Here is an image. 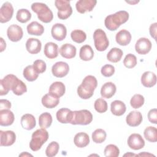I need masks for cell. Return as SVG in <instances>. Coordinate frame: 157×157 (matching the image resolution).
I'll list each match as a JSON object with an SVG mask.
<instances>
[{"mask_svg": "<svg viewBox=\"0 0 157 157\" xmlns=\"http://www.w3.org/2000/svg\"><path fill=\"white\" fill-rule=\"evenodd\" d=\"M97 85V79L94 76L90 75L86 76L77 88L78 95L83 99L90 98L93 95Z\"/></svg>", "mask_w": 157, "mask_h": 157, "instance_id": "1", "label": "cell"}, {"mask_svg": "<svg viewBox=\"0 0 157 157\" xmlns=\"http://www.w3.org/2000/svg\"><path fill=\"white\" fill-rule=\"evenodd\" d=\"M129 19V13L125 10H120L106 17L104 20L105 26L110 31L117 30L121 25Z\"/></svg>", "mask_w": 157, "mask_h": 157, "instance_id": "2", "label": "cell"}, {"mask_svg": "<svg viewBox=\"0 0 157 157\" xmlns=\"http://www.w3.org/2000/svg\"><path fill=\"white\" fill-rule=\"evenodd\" d=\"M31 9L37 13L38 18L44 23H50L53 18V12L44 3L34 2L31 5Z\"/></svg>", "mask_w": 157, "mask_h": 157, "instance_id": "3", "label": "cell"}, {"mask_svg": "<svg viewBox=\"0 0 157 157\" xmlns=\"http://www.w3.org/2000/svg\"><path fill=\"white\" fill-rule=\"evenodd\" d=\"M29 142V147L34 151H38L48 139V132L44 128H40L35 131L31 136Z\"/></svg>", "mask_w": 157, "mask_h": 157, "instance_id": "4", "label": "cell"}, {"mask_svg": "<svg viewBox=\"0 0 157 157\" xmlns=\"http://www.w3.org/2000/svg\"><path fill=\"white\" fill-rule=\"evenodd\" d=\"M93 120V115L88 110H80L72 111V118L71 121L72 124L87 125Z\"/></svg>", "mask_w": 157, "mask_h": 157, "instance_id": "5", "label": "cell"}, {"mask_svg": "<svg viewBox=\"0 0 157 157\" xmlns=\"http://www.w3.org/2000/svg\"><path fill=\"white\" fill-rule=\"evenodd\" d=\"M94 44L98 51L102 52L105 50L109 45V39L105 33L101 29H97L93 33Z\"/></svg>", "mask_w": 157, "mask_h": 157, "instance_id": "6", "label": "cell"}, {"mask_svg": "<svg viewBox=\"0 0 157 157\" xmlns=\"http://www.w3.org/2000/svg\"><path fill=\"white\" fill-rule=\"evenodd\" d=\"M19 79L17 76L13 74H8L0 80V95L4 96L7 94L10 90H12Z\"/></svg>", "mask_w": 157, "mask_h": 157, "instance_id": "7", "label": "cell"}, {"mask_svg": "<svg viewBox=\"0 0 157 157\" xmlns=\"http://www.w3.org/2000/svg\"><path fill=\"white\" fill-rule=\"evenodd\" d=\"M56 7L58 9L57 15L61 20L68 18L72 13V9L70 5V1L66 0H56L55 1Z\"/></svg>", "mask_w": 157, "mask_h": 157, "instance_id": "8", "label": "cell"}, {"mask_svg": "<svg viewBox=\"0 0 157 157\" xmlns=\"http://www.w3.org/2000/svg\"><path fill=\"white\" fill-rule=\"evenodd\" d=\"M69 71V66L66 62L59 61L55 63L52 67V74L58 78H62L67 75Z\"/></svg>", "mask_w": 157, "mask_h": 157, "instance_id": "9", "label": "cell"}, {"mask_svg": "<svg viewBox=\"0 0 157 157\" xmlns=\"http://www.w3.org/2000/svg\"><path fill=\"white\" fill-rule=\"evenodd\" d=\"M13 13V8L9 2H4L0 9V22L7 23L12 18Z\"/></svg>", "mask_w": 157, "mask_h": 157, "instance_id": "10", "label": "cell"}, {"mask_svg": "<svg viewBox=\"0 0 157 157\" xmlns=\"http://www.w3.org/2000/svg\"><path fill=\"white\" fill-rule=\"evenodd\" d=\"M151 42L148 39L141 37L137 40L135 44V49L138 54L146 55L151 50Z\"/></svg>", "mask_w": 157, "mask_h": 157, "instance_id": "11", "label": "cell"}, {"mask_svg": "<svg viewBox=\"0 0 157 157\" xmlns=\"http://www.w3.org/2000/svg\"><path fill=\"white\" fill-rule=\"evenodd\" d=\"M7 35L10 40L12 42H18L21 39L23 36L22 28L15 24L11 25L7 30Z\"/></svg>", "mask_w": 157, "mask_h": 157, "instance_id": "12", "label": "cell"}, {"mask_svg": "<svg viewBox=\"0 0 157 157\" xmlns=\"http://www.w3.org/2000/svg\"><path fill=\"white\" fill-rule=\"evenodd\" d=\"M129 147L134 150H138L145 146V141L141 135L134 133L131 134L128 139Z\"/></svg>", "mask_w": 157, "mask_h": 157, "instance_id": "13", "label": "cell"}, {"mask_svg": "<svg viewBox=\"0 0 157 157\" xmlns=\"http://www.w3.org/2000/svg\"><path fill=\"white\" fill-rule=\"evenodd\" d=\"M51 34L54 39L61 41L66 37L67 29L62 23H56L52 28Z\"/></svg>", "mask_w": 157, "mask_h": 157, "instance_id": "14", "label": "cell"}, {"mask_svg": "<svg viewBox=\"0 0 157 157\" xmlns=\"http://www.w3.org/2000/svg\"><path fill=\"white\" fill-rule=\"evenodd\" d=\"M96 3L97 1L96 0H79L75 4L76 10L80 13L91 12L95 7Z\"/></svg>", "mask_w": 157, "mask_h": 157, "instance_id": "15", "label": "cell"}, {"mask_svg": "<svg viewBox=\"0 0 157 157\" xmlns=\"http://www.w3.org/2000/svg\"><path fill=\"white\" fill-rule=\"evenodd\" d=\"M1 142L0 145L1 147H8L13 145L16 140L15 133L12 131H0Z\"/></svg>", "mask_w": 157, "mask_h": 157, "instance_id": "16", "label": "cell"}, {"mask_svg": "<svg viewBox=\"0 0 157 157\" xmlns=\"http://www.w3.org/2000/svg\"><path fill=\"white\" fill-rule=\"evenodd\" d=\"M143 120L142 113L136 110L131 111L126 116V123L131 127H136L140 124Z\"/></svg>", "mask_w": 157, "mask_h": 157, "instance_id": "17", "label": "cell"}, {"mask_svg": "<svg viewBox=\"0 0 157 157\" xmlns=\"http://www.w3.org/2000/svg\"><path fill=\"white\" fill-rule=\"evenodd\" d=\"M41 101L45 107L52 109L58 105L59 102V98L51 93H48L42 98Z\"/></svg>", "mask_w": 157, "mask_h": 157, "instance_id": "18", "label": "cell"}, {"mask_svg": "<svg viewBox=\"0 0 157 157\" xmlns=\"http://www.w3.org/2000/svg\"><path fill=\"white\" fill-rule=\"evenodd\" d=\"M15 117L13 113L9 109L0 110V125L8 126L13 123Z\"/></svg>", "mask_w": 157, "mask_h": 157, "instance_id": "19", "label": "cell"}, {"mask_svg": "<svg viewBox=\"0 0 157 157\" xmlns=\"http://www.w3.org/2000/svg\"><path fill=\"white\" fill-rule=\"evenodd\" d=\"M56 117L57 120L61 123H71L72 118V111L67 108H62L57 111Z\"/></svg>", "mask_w": 157, "mask_h": 157, "instance_id": "20", "label": "cell"}, {"mask_svg": "<svg viewBox=\"0 0 157 157\" xmlns=\"http://www.w3.org/2000/svg\"><path fill=\"white\" fill-rule=\"evenodd\" d=\"M42 48V43L36 38H29L26 42V48L31 54H37L40 52Z\"/></svg>", "mask_w": 157, "mask_h": 157, "instance_id": "21", "label": "cell"}, {"mask_svg": "<svg viewBox=\"0 0 157 157\" xmlns=\"http://www.w3.org/2000/svg\"><path fill=\"white\" fill-rule=\"evenodd\" d=\"M60 55L64 58L71 59L76 55V47L71 44H64L59 48Z\"/></svg>", "mask_w": 157, "mask_h": 157, "instance_id": "22", "label": "cell"}, {"mask_svg": "<svg viewBox=\"0 0 157 157\" xmlns=\"http://www.w3.org/2000/svg\"><path fill=\"white\" fill-rule=\"evenodd\" d=\"M141 83L145 87L151 88L156 83V75L151 71H146L141 76Z\"/></svg>", "mask_w": 157, "mask_h": 157, "instance_id": "23", "label": "cell"}, {"mask_svg": "<svg viewBox=\"0 0 157 157\" xmlns=\"http://www.w3.org/2000/svg\"><path fill=\"white\" fill-rule=\"evenodd\" d=\"M116 90L117 88L113 83L106 82L101 87V95L103 98L110 99L115 94Z\"/></svg>", "mask_w": 157, "mask_h": 157, "instance_id": "24", "label": "cell"}, {"mask_svg": "<svg viewBox=\"0 0 157 157\" xmlns=\"http://www.w3.org/2000/svg\"><path fill=\"white\" fill-rule=\"evenodd\" d=\"M131 37V34L126 29H121L117 33L115 40L117 44L120 45L126 46L130 43Z\"/></svg>", "mask_w": 157, "mask_h": 157, "instance_id": "25", "label": "cell"}, {"mask_svg": "<svg viewBox=\"0 0 157 157\" xmlns=\"http://www.w3.org/2000/svg\"><path fill=\"white\" fill-rule=\"evenodd\" d=\"M44 53L46 57L49 59H53L58 55V46L56 44L49 42L45 44L44 46Z\"/></svg>", "mask_w": 157, "mask_h": 157, "instance_id": "26", "label": "cell"}, {"mask_svg": "<svg viewBox=\"0 0 157 157\" xmlns=\"http://www.w3.org/2000/svg\"><path fill=\"white\" fill-rule=\"evenodd\" d=\"M21 126L26 130L33 129L36 124V121L35 117L29 113H26L23 115L21 118L20 121Z\"/></svg>", "mask_w": 157, "mask_h": 157, "instance_id": "27", "label": "cell"}, {"mask_svg": "<svg viewBox=\"0 0 157 157\" xmlns=\"http://www.w3.org/2000/svg\"><path fill=\"white\" fill-rule=\"evenodd\" d=\"M126 110L125 104L120 100H115L111 103L110 110L111 112L115 116L123 115Z\"/></svg>", "mask_w": 157, "mask_h": 157, "instance_id": "28", "label": "cell"}, {"mask_svg": "<svg viewBox=\"0 0 157 157\" xmlns=\"http://www.w3.org/2000/svg\"><path fill=\"white\" fill-rule=\"evenodd\" d=\"M74 144L78 148H83L87 146L90 143L89 136L83 132L76 134L74 138Z\"/></svg>", "mask_w": 157, "mask_h": 157, "instance_id": "29", "label": "cell"}, {"mask_svg": "<svg viewBox=\"0 0 157 157\" xmlns=\"http://www.w3.org/2000/svg\"><path fill=\"white\" fill-rule=\"evenodd\" d=\"M27 32L30 35L41 36L44 32V26L37 21H32L27 26Z\"/></svg>", "mask_w": 157, "mask_h": 157, "instance_id": "30", "label": "cell"}, {"mask_svg": "<svg viewBox=\"0 0 157 157\" xmlns=\"http://www.w3.org/2000/svg\"><path fill=\"white\" fill-rule=\"evenodd\" d=\"M49 93H51L58 97L63 96L66 91L64 84L61 82H53L49 87Z\"/></svg>", "mask_w": 157, "mask_h": 157, "instance_id": "31", "label": "cell"}, {"mask_svg": "<svg viewBox=\"0 0 157 157\" xmlns=\"http://www.w3.org/2000/svg\"><path fill=\"white\" fill-rule=\"evenodd\" d=\"M79 56L82 60L90 61L94 56V52L91 47L89 45H85L80 48Z\"/></svg>", "mask_w": 157, "mask_h": 157, "instance_id": "32", "label": "cell"}, {"mask_svg": "<svg viewBox=\"0 0 157 157\" xmlns=\"http://www.w3.org/2000/svg\"><path fill=\"white\" fill-rule=\"evenodd\" d=\"M123 55V51L117 47L112 48L107 55V59L112 63H117L120 61Z\"/></svg>", "mask_w": 157, "mask_h": 157, "instance_id": "33", "label": "cell"}, {"mask_svg": "<svg viewBox=\"0 0 157 157\" xmlns=\"http://www.w3.org/2000/svg\"><path fill=\"white\" fill-rule=\"evenodd\" d=\"M23 74L25 78L29 82H33L36 80L39 76V74L34 69L33 65L27 66L24 69Z\"/></svg>", "mask_w": 157, "mask_h": 157, "instance_id": "34", "label": "cell"}, {"mask_svg": "<svg viewBox=\"0 0 157 157\" xmlns=\"http://www.w3.org/2000/svg\"><path fill=\"white\" fill-rule=\"evenodd\" d=\"M52 123V117L48 112H44L39 117V124L41 128L47 129L49 128Z\"/></svg>", "mask_w": 157, "mask_h": 157, "instance_id": "35", "label": "cell"}, {"mask_svg": "<svg viewBox=\"0 0 157 157\" xmlns=\"http://www.w3.org/2000/svg\"><path fill=\"white\" fill-rule=\"evenodd\" d=\"M144 134L148 141L150 142H156L157 141V129L155 127H147L144 131Z\"/></svg>", "mask_w": 157, "mask_h": 157, "instance_id": "36", "label": "cell"}, {"mask_svg": "<svg viewBox=\"0 0 157 157\" xmlns=\"http://www.w3.org/2000/svg\"><path fill=\"white\" fill-rule=\"evenodd\" d=\"M31 18V12L26 9H19L16 15V18L18 21L21 23H25L28 22Z\"/></svg>", "mask_w": 157, "mask_h": 157, "instance_id": "37", "label": "cell"}, {"mask_svg": "<svg viewBox=\"0 0 157 157\" xmlns=\"http://www.w3.org/2000/svg\"><path fill=\"white\" fill-rule=\"evenodd\" d=\"M71 37L74 42L80 44L85 40L86 38V34L82 30L75 29L71 32Z\"/></svg>", "mask_w": 157, "mask_h": 157, "instance_id": "38", "label": "cell"}, {"mask_svg": "<svg viewBox=\"0 0 157 157\" xmlns=\"http://www.w3.org/2000/svg\"><path fill=\"white\" fill-rule=\"evenodd\" d=\"M107 134L102 129H97L92 133L93 141L96 144H101L106 139Z\"/></svg>", "mask_w": 157, "mask_h": 157, "instance_id": "39", "label": "cell"}, {"mask_svg": "<svg viewBox=\"0 0 157 157\" xmlns=\"http://www.w3.org/2000/svg\"><path fill=\"white\" fill-rule=\"evenodd\" d=\"M104 153L106 157H118L120 155V150L115 145L109 144L105 147Z\"/></svg>", "mask_w": 157, "mask_h": 157, "instance_id": "40", "label": "cell"}, {"mask_svg": "<svg viewBox=\"0 0 157 157\" xmlns=\"http://www.w3.org/2000/svg\"><path fill=\"white\" fill-rule=\"evenodd\" d=\"M59 149V144L57 142L53 141L50 142L46 150H45V154L48 157H53L56 155Z\"/></svg>", "mask_w": 157, "mask_h": 157, "instance_id": "41", "label": "cell"}, {"mask_svg": "<svg viewBox=\"0 0 157 157\" xmlns=\"http://www.w3.org/2000/svg\"><path fill=\"white\" fill-rule=\"evenodd\" d=\"M145 102L144 98L142 95L139 94H134L130 100V104L134 109H139L141 107Z\"/></svg>", "mask_w": 157, "mask_h": 157, "instance_id": "42", "label": "cell"}, {"mask_svg": "<svg viewBox=\"0 0 157 157\" xmlns=\"http://www.w3.org/2000/svg\"><path fill=\"white\" fill-rule=\"evenodd\" d=\"M94 107L98 113H102L105 112L107 110L108 105L107 102L104 99L98 98L94 102Z\"/></svg>", "mask_w": 157, "mask_h": 157, "instance_id": "43", "label": "cell"}, {"mask_svg": "<svg viewBox=\"0 0 157 157\" xmlns=\"http://www.w3.org/2000/svg\"><path fill=\"white\" fill-rule=\"evenodd\" d=\"M123 64L127 68L131 69L134 67L137 64L136 56L131 53L128 54L123 60Z\"/></svg>", "mask_w": 157, "mask_h": 157, "instance_id": "44", "label": "cell"}, {"mask_svg": "<svg viewBox=\"0 0 157 157\" xmlns=\"http://www.w3.org/2000/svg\"><path fill=\"white\" fill-rule=\"evenodd\" d=\"M12 91L15 95L20 96L27 91V87L23 82H22L21 80H19L18 82Z\"/></svg>", "mask_w": 157, "mask_h": 157, "instance_id": "45", "label": "cell"}, {"mask_svg": "<svg viewBox=\"0 0 157 157\" xmlns=\"http://www.w3.org/2000/svg\"><path fill=\"white\" fill-rule=\"evenodd\" d=\"M33 67L39 74L44 72L47 68L45 63L42 59H37L34 61L33 63Z\"/></svg>", "mask_w": 157, "mask_h": 157, "instance_id": "46", "label": "cell"}, {"mask_svg": "<svg viewBox=\"0 0 157 157\" xmlns=\"http://www.w3.org/2000/svg\"><path fill=\"white\" fill-rule=\"evenodd\" d=\"M115 67L111 64H105L102 67L101 72L102 75L106 77H111L115 73Z\"/></svg>", "mask_w": 157, "mask_h": 157, "instance_id": "47", "label": "cell"}, {"mask_svg": "<svg viewBox=\"0 0 157 157\" xmlns=\"http://www.w3.org/2000/svg\"><path fill=\"white\" fill-rule=\"evenodd\" d=\"M148 118L150 122L153 124L157 123V110L153 109L149 110L148 113Z\"/></svg>", "mask_w": 157, "mask_h": 157, "instance_id": "48", "label": "cell"}, {"mask_svg": "<svg viewBox=\"0 0 157 157\" xmlns=\"http://www.w3.org/2000/svg\"><path fill=\"white\" fill-rule=\"evenodd\" d=\"M11 107V102L7 99L0 100V110L9 109Z\"/></svg>", "mask_w": 157, "mask_h": 157, "instance_id": "49", "label": "cell"}, {"mask_svg": "<svg viewBox=\"0 0 157 157\" xmlns=\"http://www.w3.org/2000/svg\"><path fill=\"white\" fill-rule=\"evenodd\" d=\"M156 29H157V23H154L151 24L149 28V32L150 36L155 39L156 40Z\"/></svg>", "mask_w": 157, "mask_h": 157, "instance_id": "50", "label": "cell"}, {"mask_svg": "<svg viewBox=\"0 0 157 157\" xmlns=\"http://www.w3.org/2000/svg\"><path fill=\"white\" fill-rule=\"evenodd\" d=\"M0 39H1V50H0V51H1V52H2L6 49V44L2 37H1Z\"/></svg>", "mask_w": 157, "mask_h": 157, "instance_id": "51", "label": "cell"}, {"mask_svg": "<svg viewBox=\"0 0 157 157\" xmlns=\"http://www.w3.org/2000/svg\"><path fill=\"white\" fill-rule=\"evenodd\" d=\"M137 156H155L154 155H152L151 153H147V152H143V153H141L139 155H137Z\"/></svg>", "mask_w": 157, "mask_h": 157, "instance_id": "52", "label": "cell"}, {"mask_svg": "<svg viewBox=\"0 0 157 157\" xmlns=\"http://www.w3.org/2000/svg\"><path fill=\"white\" fill-rule=\"evenodd\" d=\"M33 156V155L27 152H23L21 154L19 155V156Z\"/></svg>", "mask_w": 157, "mask_h": 157, "instance_id": "53", "label": "cell"}, {"mask_svg": "<svg viewBox=\"0 0 157 157\" xmlns=\"http://www.w3.org/2000/svg\"><path fill=\"white\" fill-rule=\"evenodd\" d=\"M137 156V155L129 152V153H127L124 155V156Z\"/></svg>", "mask_w": 157, "mask_h": 157, "instance_id": "54", "label": "cell"}]
</instances>
